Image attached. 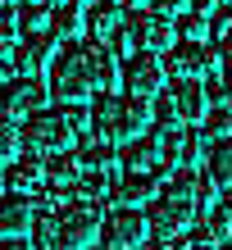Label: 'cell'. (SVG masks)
I'll use <instances>...</instances> for the list:
<instances>
[{
    "mask_svg": "<svg viewBox=\"0 0 232 250\" xmlns=\"http://www.w3.org/2000/svg\"><path fill=\"white\" fill-rule=\"evenodd\" d=\"M23 146L32 155H64L73 150V146H91V119H86L82 105H46L41 114H32L23 127H19Z\"/></svg>",
    "mask_w": 232,
    "mask_h": 250,
    "instance_id": "obj_1",
    "label": "cell"
},
{
    "mask_svg": "<svg viewBox=\"0 0 232 250\" xmlns=\"http://www.w3.org/2000/svg\"><path fill=\"white\" fill-rule=\"evenodd\" d=\"M210 60H214V64H223V73L232 78V32L214 41V55H210Z\"/></svg>",
    "mask_w": 232,
    "mask_h": 250,
    "instance_id": "obj_31",
    "label": "cell"
},
{
    "mask_svg": "<svg viewBox=\"0 0 232 250\" xmlns=\"http://www.w3.org/2000/svg\"><path fill=\"white\" fill-rule=\"evenodd\" d=\"M228 241H232V237H228Z\"/></svg>",
    "mask_w": 232,
    "mask_h": 250,
    "instance_id": "obj_42",
    "label": "cell"
},
{
    "mask_svg": "<svg viewBox=\"0 0 232 250\" xmlns=\"http://www.w3.org/2000/svg\"><path fill=\"white\" fill-rule=\"evenodd\" d=\"M178 37L187 41V46H200V41L210 37V19H200V14H191V19L178 23Z\"/></svg>",
    "mask_w": 232,
    "mask_h": 250,
    "instance_id": "obj_28",
    "label": "cell"
},
{
    "mask_svg": "<svg viewBox=\"0 0 232 250\" xmlns=\"http://www.w3.org/2000/svg\"><path fill=\"white\" fill-rule=\"evenodd\" d=\"M19 146H23V137H19V127H14V119L0 114V164H14V159H19Z\"/></svg>",
    "mask_w": 232,
    "mask_h": 250,
    "instance_id": "obj_26",
    "label": "cell"
},
{
    "mask_svg": "<svg viewBox=\"0 0 232 250\" xmlns=\"http://www.w3.org/2000/svg\"><path fill=\"white\" fill-rule=\"evenodd\" d=\"M96 86H91V64H86V46L82 41H68V46L55 50L50 60V96H60L64 105H78L86 100Z\"/></svg>",
    "mask_w": 232,
    "mask_h": 250,
    "instance_id": "obj_5",
    "label": "cell"
},
{
    "mask_svg": "<svg viewBox=\"0 0 232 250\" xmlns=\"http://www.w3.org/2000/svg\"><path fill=\"white\" fill-rule=\"evenodd\" d=\"M205 178H210L214 187L232 191V137L210 141V150H205Z\"/></svg>",
    "mask_w": 232,
    "mask_h": 250,
    "instance_id": "obj_19",
    "label": "cell"
},
{
    "mask_svg": "<svg viewBox=\"0 0 232 250\" xmlns=\"http://www.w3.org/2000/svg\"><path fill=\"white\" fill-rule=\"evenodd\" d=\"M46 96H50V86L41 82V78H5L0 82V114L5 119H32V114L46 109Z\"/></svg>",
    "mask_w": 232,
    "mask_h": 250,
    "instance_id": "obj_6",
    "label": "cell"
},
{
    "mask_svg": "<svg viewBox=\"0 0 232 250\" xmlns=\"http://www.w3.org/2000/svg\"><path fill=\"white\" fill-rule=\"evenodd\" d=\"M205 100H210V109H232V78H214L205 86Z\"/></svg>",
    "mask_w": 232,
    "mask_h": 250,
    "instance_id": "obj_29",
    "label": "cell"
},
{
    "mask_svg": "<svg viewBox=\"0 0 232 250\" xmlns=\"http://www.w3.org/2000/svg\"><path fill=\"white\" fill-rule=\"evenodd\" d=\"M210 32H214V41L232 32V5H214L210 9Z\"/></svg>",
    "mask_w": 232,
    "mask_h": 250,
    "instance_id": "obj_30",
    "label": "cell"
},
{
    "mask_svg": "<svg viewBox=\"0 0 232 250\" xmlns=\"http://www.w3.org/2000/svg\"><path fill=\"white\" fill-rule=\"evenodd\" d=\"M86 64H91V86H96L100 96H109L114 86H119L123 68H119V60H114L105 46H86Z\"/></svg>",
    "mask_w": 232,
    "mask_h": 250,
    "instance_id": "obj_18",
    "label": "cell"
},
{
    "mask_svg": "<svg viewBox=\"0 0 232 250\" xmlns=\"http://www.w3.org/2000/svg\"><path fill=\"white\" fill-rule=\"evenodd\" d=\"M0 182H5L9 196H23L27 200V196H37V191L46 187V164H41L37 155H19L5 173H0Z\"/></svg>",
    "mask_w": 232,
    "mask_h": 250,
    "instance_id": "obj_12",
    "label": "cell"
},
{
    "mask_svg": "<svg viewBox=\"0 0 232 250\" xmlns=\"http://www.w3.org/2000/svg\"><path fill=\"white\" fill-rule=\"evenodd\" d=\"M119 27H123V9L114 5V0H96L91 14H86V32H91V46H114Z\"/></svg>",
    "mask_w": 232,
    "mask_h": 250,
    "instance_id": "obj_15",
    "label": "cell"
},
{
    "mask_svg": "<svg viewBox=\"0 0 232 250\" xmlns=\"http://www.w3.org/2000/svg\"><path fill=\"white\" fill-rule=\"evenodd\" d=\"M100 237L109 250H137L146 241V214L141 209H109L100 218Z\"/></svg>",
    "mask_w": 232,
    "mask_h": 250,
    "instance_id": "obj_9",
    "label": "cell"
},
{
    "mask_svg": "<svg viewBox=\"0 0 232 250\" xmlns=\"http://www.w3.org/2000/svg\"><path fill=\"white\" fill-rule=\"evenodd\" d=\"M155 119V109H150V100H141V96H119L114 100V132H109V146L119 141H137V137H146V127Z\"/></svg>",
    "mask_w": 232,
    "mask_h": 250,
    "instance_id": "obj_7",
    "label": "cell"
},
{
    "mask_svg": "<svg viewBox=\"0 0 232 250\" xmlns=\"http://www.w3.org/2000/svg\"><path fill=\"white\" fill-rule=\"evenodd\" d=\"M0 9H9V0H0Z\"/></svg>",
    "mask_w": 232,
    "mask_h": 250,
    "instance_id": "obj_40",
    "label": "cell"
},
{
    "mask_svg": "<svg viewBox=\"0 0 232 250\" xmlns=\"http://www.w3.org/2000/svg\"><path fill=\"white\" fill-rule=\"evenodd\" d=\"M173 46H178V27H173V19H150V37H146V50L150 55H169Z\"/></svg>",
    "mask_w": 232,
    "mask_h": 250,
    "instance_id": "obj_23",
    "label": "cell"
},
{
    "mask_svg": "<svg viewBox=\"0 0 232 250\" xmlns=\"http://www.w3.org/2000/svg\"><path fill=\"white\" fill-rule=\"evenodd\" d=\"M32 223H37L32 200H23V196H0V241L23 237V232L32 228Z\"/></svg>",
    "mask_w": 232,
    "mask_h": 250,
    "instance_id": "obj_17",
    "label": "cell"
},
{
    "mask_svg": "<svg viewBox=\"0 0 232 250\" xmlns=\"http://www.w3.org/2000/svg\"><path fill=\"white\" fill-rule=\"evenodd\" d=\"M14 37H19V14L0 9V64L14 60Z\"/></svg>",
    "mask_w": 232,
    "mask_h": 250,
    "instance_id": "obj_27",
    "label": "cell"
},
{
    "mask_svg": "<svg viewBox=\"0 0 232 250\" xmlns=\"http://www.w3.org/2000/svg\"><path fill=\"white\" fill-rule=\"evenodd\" d=\"M0 250H32V246H27L23 237H14V241H0Z\"/></svg>",
    "mask_w": 232,
    "mask_h": 250,
    "instance_id": "obj_34",
    "label": "cell"
},
{
    "mask_svg": "<svg viewBox=\"0 0 232 250\" xmlns=\"http://www.w3.org/2000/svg\"><path fill=\"white\" fill-rule=\"evenodd\" d=\"M150 109H155V123H164V132H173V127L205 123L210 100H205V86L200 82H169L164 91L155 96Z\"/></svg>",
    "mask_w": 232,
    "mask_h": 250,
    "instance_id": "obj_4",
    "label": "cell"
},
{
    "mask_svg": "<svg viewBox=\"0 0 232 250\" xmlns=\"http://www.w3.org/2000/svg\"><path fill=\"white\" fill-rule=\"evenodd\" d=\"M123 86H127V96H141V100L159 96V91H164V64H159V55H150V50L127 55V64H123Z\"/></svg>",
    "mask_w": 232,
    "mask_h": 250,
    "instance_id": "obj_8",
    "label": "cell"
},
{
    "mask_svg": "<svg viewBox=\"0 0 232 250\" xmlns=\"http://www.w3.org/2000/svg\"><path fill=\"white\" fill-rule=\"evenodd\" d=\"M214 5H232V0H214Z\"/></svg>",
    "mask_w": 232,
    "mask_h": 250,
    "instance_id": "obj_39",
    "label": "cell"
},
{
    "mask_svg": "<svg viewBox=\"0 0 232 250\" xmlns=\"http://www.w3.org/2000/svg\"><path fill=\"white\" fill-rule=\"evenodd\" d=\"M78 164H82V173H96V178H105V173L119 164V150H114L109 141H91V146H82V150H78Z\"/></svg>",
    "mask_w": 232,
    "mask_h": 250,
    "instance_id": "obj_21",
    "label": "cell"
},
{
    "mask_svg": "<svg viewBox=\"0 0 232 250\" xmlns=\"http://www.w3.org/2000/svg\"><path fill=\"white\" fill-rule=\"evenodd\" d=\"M214 209H219L214 218H228V214H232V191H223V196H214Z\"/></svg>",
    "mask_w": 232,
    "mask_h": 250,
    "instance_id": "obj_33",
    "label": "cell"
},
{
    "mask_svg": "<svg viewBox=\"0 0 232 250\" xmlns=\"http://www.w3.org/2000/svg\"><path fill=\"white\" fill-rule=\"evenodd\" d=\"M86 250H91V246H86ZM96 250H109V246H96Z\"/></svg>",
    "mask_w": 232,
    "mask_h": 250,
    "instance_id": "obj_41",
    "label": "cell"
},
{
    "mask_svg": "<svg viewBox=\"0 0 232 250\" xmlns=\"http://www.w3.org/2000/svg\"><path fill=\"white\" fill-rule=\"evenodd\" d=\"M41 164H46V182H50V187H60V191H73L78 178H82V164H78V155H73V150L50 155V159H41Z\"/></svg>",
    "mask_w": 232,
    "mask_h": 250,
    "instance_id": "obj_20",
    "label": "cell"
},
{
    "mask_svg": "<svg viewBox=\"0 0 232 250\" xmlns=\"http://www.w3.org/2000/svg\"><path fill=\"white\" fill-rule=\"evenodd\" d=\"M159 64H164V78H173V82H200V73L214 68L210 50L205 46H187V41H178Z\"/></svg>",
    "mask_w": 232,
    "mask_h": 250,
    "instance_id": "obj_10",
    "label": "cell"
},
{
    "mask_svg": "<svg viewBox=\"0 0 232 250\" xmlns=\"http://www.w3.org/2000/svg\"><path fill=\"white\" fill-rule=\"evenodd\" d=\"M100 214L96 205H82V200H68L50 214H37V246L41 250H86V241L100 237Z\"/></svg>",
    "mask_w": 232,
    "mask_h": 250,
    "instance_id": "obj_2",
    "label": "cell"
},
{
    "mask_svg": "<svg viewBox=\"0 0 232 250\" xmlns=\"http://www.w3.org/2000/svg\"><path fill=\"white\" fill-rule=\"evenodd\" d=\"M187 250H219V246H200V241H191V246H187Z\"/></svg>",
    "mask_w": 232,
    "mask_h": 250,
    "instance_id": "obj_38",
    "label": "cell"
},
{
    "mask_svg": "<svg viewBox=\"0 0 232 250\" xmlns=\"http://www.w3.org/2000/svg\"><path fill=\"white\" fill-rule=\"evenodd\" d=\"M37 5H46V9L55 14V9H64V5H73V0H37Z\"/></svg>",
    "mask_w": 232,
    "mask_h": 250,
    "instance_id": "obj_37",
    "label": "cell"
},
{
    "mask_svg": "<svg viewBox=\"0 0 232 250\" xmlns=\"http://www.w3.org/2000/svg\"><path fill=\"white\" fill-rule=\"evenodd\" d=\"M50 32H55V41H78V32H82V9L78 5H64V9H55L50 14Z\"/></svg>",
    "mask_w": 232,
    "mask_h": 250,
    "instance_id": "obj_22",
    "label": "cell"
},
{
    "mask_svg": "<svg viewBox=\"0 0 232 250\" xmlns=\"http://www.w3.org/2000/svg\"><path fill=\"white\" fill-rule=\"evenodd\" d=\"M137 250H173V241H141Z\"/></svg>",
    "mask_w": 232,
    "mask_h": 250,
    "instance_id": "obj_36",
    "label": "cell"
},
{
    "mask_svg": "<svg viewBox=\"0 0 232 250\" xmlns=\"http://www.w3.org/2000/svg\"><path fill=\"white\" fill-rule=\"evenodd\" d=\"M182 5H187V0H155V14H159V19H173Z\"/></svg>",
    "mask_w": 232,
    "mask_h": 250,
    "instance_id": "obj_32",
    "label": "cell"
},
{
    "mask_svg": "<svg viewBox=\"0 0 232 250\" xmlns=\"http://www.w3.org/2000/svg\"><path fill=\"white\" fill-rule=\"evenodd\" d=\"M200 137H205V141L232 137V109H210V114H205V127H200Z\"/></svg>",
    "mask_w": 232,
    "mask_h": 250,
    "instance_id": "obj_25",
    "label": "cell"
},
{
    "mask_svg": "<svg viewBox=\"0 0 232 250\" xmlns=\"http://www.w3.org/2000/svg\"><path fill=\"white\" fill-rule=\"evenodd\" d=\"M159 150H164V168H187V164H196V155H200V137L191 127H173L159 137Z\"/></svg>",
    "mask_w": 232,
    "mask_h": 250,
    "instance_id": "obj_14",
    "label": "cell"
},
{
    "mask_svg": "<svg viewBox=\"0 0 232 250\" xmlns=\"http://www.w3.org/2000/svg\"><path fill=\"white\" fill-rule=\"evenodd\" d=\"M14 14H19V27H23L27 37H32V32H46V27H50V9L37 5V0H27V5L14 9Z\"/></svg>",
    "mask_w": 232,
    "mask_h": 250,
    "instance_id": "obj_24",
    "label": "cell"
},
{
    "mask_svg": "<svg viewBox=\"0 0 232 250\" xmlns=\"http://www.w3.org/2000/svg\"><path fill=\"white\" fill-rule=\"evenodd\" d=\"M119 164H127L132 173H169L164 168V150H159V137L155 132H146V137H137V141H127L123 150H119Z\"/></svg>",
    "mask_w": 232,
    "mask_h": 250,
    "instance_id": "obj_13",
    "label": "cell"
},
{
    "mask_svg": "<svg viewBox=\"0 0 232 250\" xmlns=\"http://www.w3.org/2000/svg\"><path fill=\"white\" fill-rule=\"evenodd\" d=\"M55 50H60V41H55V32L46 27V32H32L23 41V46H14V68H19V78H41V68H46L55 60Z\"/></svg>",
    "mask_w": 232,
    "mask_h": 250,
    "instance_id": "obj_11",
    "label": "cell"
},
{
    "mask_svg": "<svg viewBox=\"0 0 232 250\" xmlns=\"http://www.w3.org/2000/svg\"><path fill=\"white\" fill-rule=\"evenodd\" d=\"M200 223V200H196V187H191V168H182L169 187L155 191V200L146 205V228H155L159 241L169 237H182Z\"/></svg>",
    "mask_w": 232,
    "mask_h": 250,
    "instance_id": "obj_3",
    "label": "cell"
},
{
    "mask_svg": "<svg viewBox=\"0 0 232 250\" xmlns=\"http://www.w3.org/2000/svg\"><path fill=\"white\" fill-rule=\"evenodd\" d=\"M155 191H159L155 187V173H123V178L109 187V196L119 200V209H137L141 200H146V205L155 200Z\"/></svg>",
    "mask_w": 232,
    "mask_h": 250,
    "instance_id": "obj_16",
    "label": "cell"
},
{
    "mask_svg": "<svg viewBox=\"0 0 232 250\" xmlns=\"http://www.w3.org/2000/svg\"><path fill=\"white\" fill-rule=\"evenodd\" d=\"M114 5H119V9H127V14H132V9H141V5H150V0H114Z\"/></svg>",
    "mask_w": 232,
    "mask_h": 250,
    "instance_id": "obj_35",
    "label": "cell"
}]
</instances>
